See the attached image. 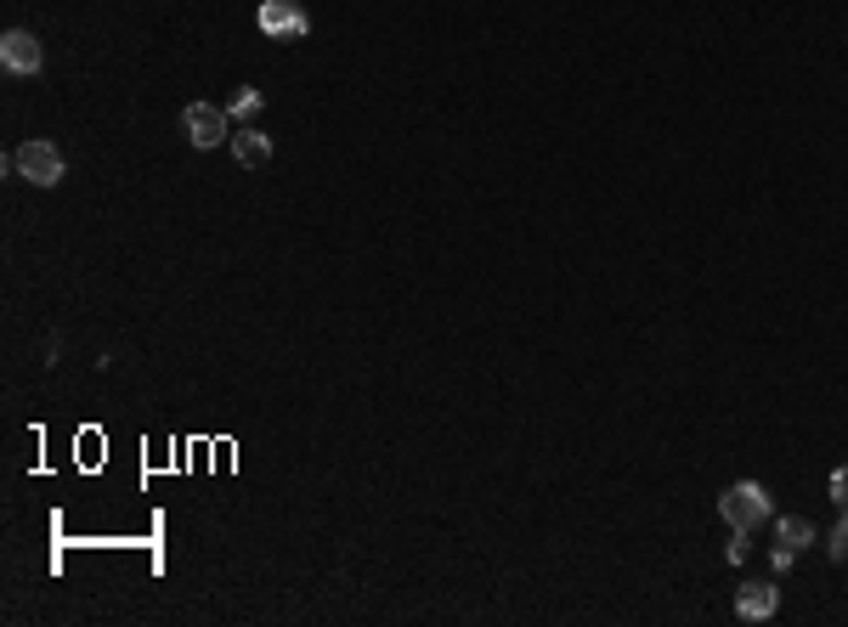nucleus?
<instances>
[{"label": "nucleus", "mask_w": 848, "mask_h": 627, "mask_svg": "<svg viewBox=\"0 0 848 627\" xmlns=\"http://www.w3.org/2000/svg\"><path fill=\"white\" fill-rule=\"evenodd\" d=\"M719 515H724L729 531H752L758 521L775 515V503H770V492H763L758 480H735V487L719 498Z\"/></svg>", "instance_id": "1"}, {"label": "nucleus", "mask_w": 848, "mask_h": 627, "mask_svg": "<svg viewBox=\"0 0 848 627\" xmlns=\"http://www.w3.org/2000/svg\"><path fill=\"white\" fill-rule=\"evenodd\" d=\"M775 543L791 549V554H803V549L814 543V526H809L803 515H781V521H775Z\"/></svg>", "instance_id": "8"}, {"label": "nucleus", "mask_w": 848, "mask_h": 627, "mask_svg": "<svg viewBox=\"0 0 848 627\" xmlns=\"http://www.w3.org/2000/svg\"><path fill=\"white\" fill-rule=\"evenodd\" d=\"M826 554H832V560H848V509H843V521L832 526V543H826Z\"/></svg>", "instance_id": "10"}, {"label": "nucleus", "mask_w": 848, "mask_h": 627, "mask_svg": "<svg viewBox=\"0 0 848 627\" xmlns=\"http://www.w3.org/2000/svg\"><path fill=\"white\" fill-rule=\"evenodd\" d=\"M775 605H781L775 582H741V593H735V616H741V622H770Z\"/></svg>", "instance_id": "6"}, {"label": "nucleus", "mask_w": 848, "mask_h": 627, "mask_svg": "<svg viewBox=\"0 0 848 627\" xmlns=\"http://www.w3.org/2000/svg\"><path fill=\"white\" fill-rule=\"evenodd\" d=\"M254 23H261V35H311V17L295 12L289 0H261Z\"/></svg>", "instance_id": "5"}, {"label": "nucleus", "mask_w": 848, "mask_h": 627, "mask_svg": "<svg viewBox=\"0 0 848 627\" xmlns=\"http://www.w3.org/2000/svg\"><path fill=\"white\" fill-rule=\"evenodd\" d=\"M40 63H46V51L28 28H7L0 35V68L7 74H40Z\"/></svg>", "instance_id": "4"}, {"label": "nucleus", "mask_w": 848, "mask_h": 627, "mask_svg": "<svg viewBox=\"0 0 848 627\" xmlns=\"http://www.w3.org/2000/svg\"><path fill=\"white\" fill-rule=\"evenodd\" d=\"M226 120H233V113H221L215 102H192L187 113H182V125H187V141L192 148H221V141H233V130H226Z\"/></svg>", "instance_id": "3"}, {"label": "nucleus", "mask_w": 848, "mask_h": 627, "mask_svg": "<svg viewBox=\"0 0 848 627\" xmlns=\"http://www.w3.org/2000/svg\"><path fill=\"white\" fill-rule=\"evenodd\" d=\"M832 503H837V509H848V469H837V475H832Z\"/></svg>", "instance_id": "11"}, {"label": "nucleus", "mask_w": 848, "mask_h": 627, "mask_svg": "<svg viewBox=\"0 0 848 627\" xmlns=\"http://www.w3.org/2000/svg\"><path fill=\"white\" fill-rule=\"evenodd\" d=\"M12 170L23 181H35V187H57V181H63V148L46 141V136H35V141H23V148L12 153Z\"/></svg>", "instance_id": "2"}, {"label": "nucleus", "mask_w": 848, "mask_h": 627, "mask_svg": "<svg viewBox=\"0 0 848 627\" xmlns=\"http://www.w3.org/2000/svg\"><path fill=\"white\" fill-rule=\"evenodd\" d=\"M261 113V91L254 85H238V97H233V120H254Z\"/></svg>", "instance_id": "9"}, {"label": "nucleus", "mask_w": 848, "mask_h": 627, "mask_svg": "<svg viewBox=\"0 0 848 627\" xmlns=\"http://www.w3.org/2000/svg\"><path fill=\"white\" fill-rule=\"evenodd\" d=\"M233 153H238V164H244V170H266L272 141L261 136V125H244V130H233Z\"/></svg>", "instance_id": "7"}]
</instances>
